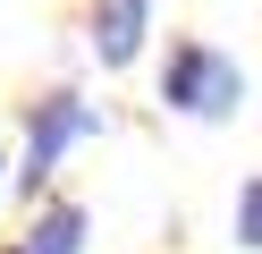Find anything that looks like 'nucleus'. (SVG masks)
<instances>
[{
  "instance_id": "obj_1",
  "label": "nucleus",
  "mask_w": 262,
  "mask_h": 254,
  "mask_svg": "<svg viewBox=\"0 0 262 254\" xmlns=\"http://www.w3.org/2000/svg\"><path fill=\"white\" fill-rule=\"evenodd\" d=\"M161 93H169L178 110H194V119H228V110L245 102V76H237V60H220V51L186 43V51H169V76H161Z\"/></svg>"
},
{
  "instance_id": "obj_2",
  "label": "nucleus",
  "mask_w": 262,
  "mask_h": 254,
  "mask_svg": "<svg viewBox=\"0 0 262 254\" xmlns=\"http://www.w3.org/2000/svg\"><path fill=\"white\" fill-rule=\"evenodd\" d=\"M85 127H93V110H85L76 93H51V102H34V127H26V169H17V178H26V195H34V186L59 169V152H68Z\"/></svg>"
},
{
  "instance_id": "obj_3",
  "label": "nucleus",
  "mask_w": 262,
  "mask_h": 254,
  "mask_svg": "<svg viewBox=\"0 0 262 254\" xmlns=\"http://www.w3.org/2000/svg\"><path fill=\"white\" fill-rule=\"evenodd\" d=\"M144 17H152V0H102V9H93V51H102V68H127L144 51Z\"/></svg>"
},
{
  "instance_id": "obj_4",
  "label": "nucleus",
  "mask_w": 262,
  "mask_h": 254,
  "mask_svg": "<svg viewBox=\"0 0 262 254\" xmlns=\"http://www.w3.org/2000/svg\"><path fill=\"white\" fill-rule=\"evenodd\" d=\"M76 246H85V212H76V203H51V212L26 229L17 254H76Z\"/></svg>"
},
{
  "instance_id": "obj_5",
  "label": "nucleus",
  "mask_w": 262,
  "mask_h": 254,
  "mask_svg": "<svg viewBox=\"0 0 262 254\" xmlns=\"http://www.w3.org/2000/svg\"><path fill=\"white\" fill-rule=\"evenodd\" d=\"M237 237H245V246H262V178L237 195Z\"/></svg>"
}]
</instances>
